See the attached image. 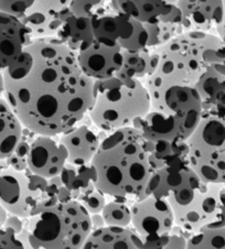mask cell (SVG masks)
I'll return each mask as SVG.
<instances>
[{"label": "cell", "instance_id": "28", "mask_svg": "<svg viewBox=\"0 0 225 249\" xmlns=\"http://www.w3.org/2000/svg\"><path fill=\"white\" fill-rule=\"evenodd\" d=\"M187 249H225V227L204 228L191 235Z\"/></svg>", "mask_w": 225, "mask_h": 249}, {"label": "cell", "instance_id": "40", "mask_svg": "<svg viewBox=\"0 0 225 249\" xmlns=\"http://www.w3.org/2000/svg\"><path fill=\"white\" fill-rule=\"evenodd\" d=\"M222 1H223V6H224V20L221 24H224V26H225V0H222Z\"/></svg>", "mask_w": 225, "mask_h": 249}, {"label": "cell", "instance_id": "26", "mask_svg": "<svg viewBox=\"0 0 225 249\" xmlns=\"http://www.w3.org/2000/svg\"><path fill=\"white\" fill-rule=\"evenodd\" d=\"M123 65L116 74L119 78H134L144 82L153 74L151 65V50L145 49L139 52H129L123 50Z\"/></svg>", "mask_w": 225, "mask_h": 249}, {"label": "cell", "instance_id": "6", "mask_svg": "<svg viewBox=\"0 0 225 249\" xmlns=\"http://www.w3.org/2000/svg\"><path fill=\"white\" fill-rule=\"evenodd\" d=\"M36 249H82L93 225L91 214L76 201L57 202L26 218Z\"/></svg>", "mask_w": 225, "mask_h": 249}, {"label": "cell", "instance_id": "13", "mask_svg": "<svg viewBox=\"0 0 225 249\" xmlns=\"http://www.w3.org/2000/svg\"><path fill=\"white\" fill-rule=\"evenodd\" d=\"M78 65L87 77L103 81L114 77L123 65V49L95 40L89 49L77 53Z\"/></svg>", "mask_w": 225, "mask_h": 249}, {"label": "cell", "instance_id": "4", "mask_svg": "<svg viewBox=\"0 0 225 249\" xmlns=\"http://www.w3.org/2000/svg\"><path fill=\"white\" fill-rule=\"evenodd\" d=\"M221 42L216 33L185 31L164 47L156 49L160 57L159 66L143 82L150 96L171 86L194 87L209 68L204 54L207 50L219 48Z\"/></svg>", "mask_w": 225, "mask_h": 249}, {"label": "cell", "instance_id": "39", "mask_svg": "<svg viewBox=\"0 0 225 249\" xmlns=\"http://www.w3.org/2000/svg\"><path fill=\"white\" fill-rule=\"evenodd\" d=\"M215 110L218 111V113L221 115V116H223V117H225V98L223 99L222 102H221L218 106L215 107Z\"/></svg>", "mask_w": 225, "mask_h": 249}, {"label": "cell", "instance_id": "15", "mask_svg": "<svg viewBox=\"0 0 225 249\" xmlns=\"http://www.w3.org/2000/svg\"><path fill=\"white\" fill-rule=\"evenodd\" d=\"M182 14L183 31L216 33L224 20L222 0H178Z\"/></svg>", "mask_w": 225, "mask_h": 249}, {"label": "cell", "instance_id": "31", "mask_svg": "<svg viewBox=\"0 0 225 249\" xmlns=\"http://www.w3.org/2000/svg\"><path fill=\"white\" fill-rule=\"evenodd\" d=\"M76 202L81 203L91 215L102 213L106 204V195L93 184L78 194Z\"/></svg>", "mask_w": 225, "mask_h": 249}, {"label": "cell", "instance_id": "2", "mask_svg": "<svg viewBox=\"0 0 225 249\" xmlns=\"http://www.w3.org/2000/svg\"><path fill=\"white\" fill-rule=\"evenodd\" d=\"M96 188L112 200L135 202L143 196L153 170L147 140L134 127L108 134L92 160Z\"/></svg>", "mask_w": 225, "mask_h": 249}, {"label": "cell", "instance_id": "34", "mask_svg": "<svg viewBox=\"0 0 225 249\" xmlns=\"http://www.w3.org/2000/svg\"><path fill=\"white\" fill-rule=\"evenodd\" d=\"M0 249H24L14 230L0 226Z\"/></svg>", "mask_w": 225, "mask_h": 249}, {"label": "cell", "instance_id": "29", "mask_svg": "<svg viewBox=\"0 0 225 249\" xmlns=\"http://www.w3.org/2000/svg\"><path fill=\"white\" fill-rule=\"evenodd\" d=\"M38 135L23 127L22 136L19 143L17 144L15 151L6 159V163L16 171H26L28 170V156L30 151L31 143Z\"/></svg>", "mask_w": 225, "mask_h": 249}, {"label": "cell", "instance_id": "37", "mask_svg": "<svg viewBox=\"0 0 225 249\" xmlns=\"http://www.w3.org/2000/svg\"><path fill=\"white\" fill-rule=\"evenodd\" d=\"M91 221H92V225H93V231L98 230V228L105 227V222H104L103 215L102 213H97V214H92L91 215Z\"/></svg>", "mask_w": 225, "mask_h": 249}, {"label": "cell", "instance_id": "35", "mask_svg": "<svg viewBox=\"0 0 225 249\" xmlns=\"http://www.w3.org/2000/svg\"><path fill=\"white\" fill-rule=\"evenodd\" d=\"M190 234L183 231L182 233H178L176 231V226H174L170 238L162 249H187V243L188 239L190 238Z\"/></svg>", "mask_w": 225, "mask_h": 249}, {"label": "cell", "instance_id": "25", "mask_svg": "<svg viewBox=\"0 0 225 249\" xmlns=\"http://www.w3.org/2000/svg\"><path fill=\"white\" fill-rule=\"evenodd\" d=\"M59 177L62 183L72 194L73 201H76L78 194L96 182V171L92 163L74 165L68 162Z\"/></svg>", "mask_w": 225, "mask_h": 249}, {"label": "cell", "instance_id": "20", "mask_svg": "<svg viewBox=\"0 0 225 249\" xmlns=\"http://www.w3.org/2000/svg\"><path fill=\"white\" fill-rule=\"evenodd\" d=\"M178 0H122L119 12L141 23H156L177 6Z\"/></svg>", "mask_w": 225, "mask_h": 249}, {"label": "cell", "instance_id": "5", "mask_svg": "<svg viewBox=\"0 0 225 249\" xmlns=\"http://www.w3.org/2000/svg\"><path fill=\"white\" fill-rule=\"evenodd\" d=\"M89 117L97 129L107 134L132 127L149 113L151 99L139 80L112 77L95 81Z\"/></svg>", "mask_w": 225, "mask_h": 249}, {"label": "cell", "instance_id": "36", "mask_svg": "<svg viewBox=\"0 0 225 249\" xmlns=\"http://www.w3.org/2000/svg\"><path fill=\"white\" fill-rule=\"evenodd\" d=\"M24 225H26V218H20L16 215H9L3 226L9 227L16 231V234H19L23 230Z\"/></svg>", "mask_w": 225, "mask_h": 249}, {"label": "cell", "instance_id": "11", "mask_svg": "<svg viewBox=\"0 0 225 249\" xmlns=\"http://www.w3.org/2000/svg\"><path fill=\"white\" fill-rule=\"evenodd\" d=\"M72 1L73 0H35L30 10L20 19L27 27L32 40L56 36L64 17L70 12Z\"/></svg>", "mask_w": 225, "mask_h": 249}, {"label": "cell", "instance_id": "12", "mask_svg": "<svg viewBox=\"0 0 225 249\" xmlns=\"http://www.w3.org/2000/svg\"><path fill=\"white\" fill-rule=\"evenodd\" d=\"M68 163V150L60 136L38 135L31 143L28 156V169L45 179L60 176Z\"/></svg>", "mask_w": 225, "mask_h": 249}, {"label": "cell", "instance_id": "14", "mask_svg": "<svg viewBox=\"0 0 225 249\" xmlns=\"http://www.w3.org/2000/svg\"><path fill=\"white\" fill-rule=\"evenodd\" d=\"M102 130L97 129L93 123L85 124L84 118L68 131L60 135L61 142L68 150V162L74 165L92 163L102 140Z\"/></svg>", "mask_w": 225, "mask_h": 249}, {"label": "cell", "instance_id": "1", "mask_svg": "<svg viewBox=\"0 0 225 249\" xmlns=\"http://www.w3.org/2000/svg\"><path fill=\"white\" fill-rule=\"evenodd\" d=\"M3 98L22 126L40 136H60L89 114L95 81L78 65L77 53L53 36L33 40L2 71Z\"/></svg>", "mask_w": 225, "mask_h": 249}, {"label": "cell", "instance_id": "3", "mask_svg": "<svg viewBox=\"0 0 225 249\" xmlns=\"http://www.w3.org/2000/svg\"><path fill=\"white\" fill-rule=\"evenodd\" d=\"M144 118L132 127L143 132L150 142H183L192 136L203 115L201 98L194 87L171 86L153 96Z\"/></svg>", "mask_w": 225, "mask_h": 249}, {"label": "cell", "instance_id": "21", "mask_svg": "<svg viewBox=\"0 0 225 249\" xmlns=\"http://www.w3.org/2000/svg\"><path fill=\"white\" fill-rule=\"evenodd\" d=\"M149 162L153 172L170 165L189 163V146L187 141L183 142H169V141H147Z\"/></svg>", "mask_w": 225, "mask_h": 249}, {"label": "cell", "instance_id": "17", "mask_svg": "<svg viewBox=\"0 0 225 249\" xmlns=\"http://www.w3.org/2000/svg\"><path fill=\"white\" fill-rule=\"evenodd\" d=\"M24 171H16L0 161V226L9 215H17L22 197Z\"/></svg>", "mask_w": 225, "mask_h": 249}, {"label": "cell", "instance_id": "38", "mask_svg": "<svg viewBox=\"0 0 225 249\" xmlns=\"http://www.w3.org/2000/svg\"><path fill=\"white\" fill-rule=\"evenodd\" d=\"M3 94H5V77L2 71H0V97H3Z\"/></svg>", "mask_w": 225, "mask_h": 249}, {"label": "cell", "instance_id": "7", "mask_svg": "<svg viewBox=\"0 0 225 249\" xmlns=\"http://www.w3.org/2000/svg\"><path fill=\"white\" fill-rule=\"evenodd\" d=\"M189 165L200 180L225 185V117L203 110L202 119L188 139Z\"/></svg>", "mask_w": 225, "mask_h": 249}, {"label": "cell", "instance_id": "32", "mask_svg": "<svg viewBox=\"0 0 225 249\" xmlns=\"http://www.w3.org/2000/svg\"><path fill=\"white\" fill-rule=\"evenodd\" d=\"M216 35H218L222 42H221L220 47L216 49L207 50L204 54V60L209 66H213V68L218 71L219 73L225 75V26L224 24H220L216 28Z\"/></svg>", "mask_w": 225, "mask_h": 249}, {"label": "cell", "instance_id": "16", "mask_svg": "<svg viewBox=\"0 0 225 249\" xmlns=\"http://www.w3.org/2000/svg\"><path fill=\"white\" fill-rule=\"evenodd\" d=\"M32 41L21 20L0 12V71L14 64Z\"/></svg>", "mask_w": 225, "mask_h": 249}, {"label": "cell", "instance_id": "22", "mask_svg": "<svg viewBox=\"0 0 225 249\" xmlns=\"http://www.w3.org/2000/svg\"><path fill=\"white\" fill-rule=\"evenodd\" d=\"M144 26L148 32L147 48L150 50L164 47L185 32L182 28V14L177 6L158 22L144 23Z\"/></svg>", "mask_w": 225, "mask_h": 249}, {"label": "cell", "instance_id": "24", "mask_svg": "<svg viewBox=\"0 0 225 249\" xmlns=\"http://www.w3.org/2000/svg\"><path fill=\"white\" fill-rule=\"evenodd\" d=\"M203 110H212L225 98V75L219 73L213 66H209L194 85Z\"/></svg>", "mask_w": 225, "mask_h": 249}, {"label": "cell", "instance_id": "9", "mask_svg": "<svg viewBox=\"0 0 225 249\" xmlns=\"http://www.w3.org/2000/svg\"><path fill=\"white\" fill-rule=\"evenodd\" d=\"M174 226L172 209L165 198L148 196L131 202L129 228L138 236L143 249H162Z\"/></svg>", "mask_w": 225, "mask_h": 249}, {"label": "cell", "instance_id": "33", "mask_svg": "<svg viewBox=\"0 0 225 249\" xmlns=\"http://www.w3.org/2000/svg\"><path fill=\"white\" fill-rule=\"evenodd\" d=\"M35 3V0H0V12L21 19Z\"/></svg>", "mask_w": 225, "mask_h": 249}, {"label": "cell", "instance_id": "18", "mask_svg": "<svg viewBox=\"0 0 225 249\" xmlns=\"http://www.w3.org/2000/svg\"><path fill=\"white\" fill-rule=\"evenodd\" d=\"M56 38L72 51L80 53L95 41L92 19L71 14L64 17Z\"/></svg>", "mask_w": 225, "mask_h": 249}, {"label": "cell", "instance_id": "27", "mask_svg": "<svg viewBox=\"0 0 225 249\" xmlns=\"http://www.w3.org/2000/svg\"><path fill=\"white\" fill-rule=\"evenodd\" d=\"M129 202L112 200L106 202L102 215L106 226L128 228L131 224V205Z\"/></svg>", "mask_w": 225, "mask_h": 249}, {"label": "cell", "instance_id": "30", "mask_svg": "<svg viewBox=\"0 0 225 249\" xmlns=\"http://www.w3.org/2000/svg\"><path fill=\"white\" fill-rule=\"evenodd\" d=\"M70 11L75 16L94 19L112 10L110 0H73Z\"/></svg>", "mask_w": 225, "mask_h": 249}, {"label": "cell", "instance_id": "8", "mask_svg": "<svg viewBox=\"0 0 225 249\" xmlns=\"http://www.w3.org/2000/svg\"><path fill=\"white\" fill-rule=\"evenodd\" d=\"M171 209L174 225L190 235L225 227V185L201 181L189 200Z\"/></svg>", "mask_w": 225, "mask_h": 249}, {"label": "cell", "instance_id": "19", "mask_svg": "<svg viewBox=\"0 0 225 249\" xmlns=\"http://www.w3.org/2000/svg\"><path fill=\"white\" fill-rule=\"evenodd\" d=\"M82 249H143L131 228L105 226L91 233Z\"/></svg>", "mask_w": 225, "mask_h": 249}, {"label": "cell", "instance_id": "23", "mask_svg": "<svg viewBox=\"0 0 225 249\" xmlns=\"http://www.w3.org/2000/svg\"><path fill=\"white\" fill-rule=\"evenodd\" d=\"M23 126L9 104L0 97V161L15 151L21 139Z\"/></svg>", "mask_w": 225, "mask_h": 249}, {"label": "cell", "instance_id": "10", "mask_svg": "<svg viewBox=\"0 0 225 249\" xmlns=\"http://www.w3.org/2000/svg\"><path fill=\"white\" fill-rule=\"evenodd\" d=\"M95 40L106 45H119L129 52L147 49L148 32L144 23L124 12L111 11L92 19Z\"/></svg>", "mask_w": 225, "mask_h": 249}]
</instances>
